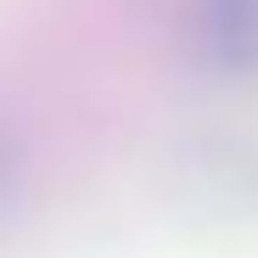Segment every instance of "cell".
<instances>
[{"mask_svg":"<svg viewBox=\"0 0 258 258\" xmlns=\"http://www.w3.org/2000/svg\"><path fill=\"white\" fill-rule=\"evenodd\" d=\"M17 180H23V146L12 141V129L0 123V208L12 202V191H17Z\"/></svg>","mask_w":258,"mask_h":258,"instance_id":"1","label":"cell"}]
</instances>
